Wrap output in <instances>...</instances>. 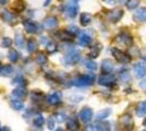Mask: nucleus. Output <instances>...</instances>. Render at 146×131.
<instances>
[{
    "label": "nucleus",
    "mask_w": 146,
    "mask_h": 131,
    "mask_svg": "<svg viewBox=\"0 0 146 131\" xmlns=\"http://www.w3.org/2000/svg\"><path fill=\"white\" fill-rule=\"evenodd\" d=\"M95 81V74H86L83 76H80L78 79L73 80V85L75 86H87V85H91Z\"/></svg>",
    "instance_id": "obj_1"
},
{
    "label": "nucleus",
    "mask_w": 146,
    "mask_h": 131,
    "mask_svg": "<svg viewBox=\"0 0 146 131\" xmlns=\"http://www.w3.org/2000/svg\"><path fill=\"white\" fill-rule=\"evenodd\" d=\"M79 12V1L70 0L67 5V15L69 18H75Z\"/></svg>",
    "instance_id": "obj_2"
},
{
    "label": "nucleus",
    "mask_w": 146,
    "mask_h": 131,
    "mask_svg": "<svg viewBox=\"0 0 146 131\" xmlns=\"http://www.w3.org/2000/svg\"><path fill=\"white\" fill-rule=\"evenodd\" d=\"M111 51H112V55H113V57L117 59V61H119V63H130L131 58H130V56H129L128 54H125L124 51L118 49V48H112V49H111Z\"/></svg>",
    "instance_id": "obj_3"
},
{
    "label": "nucleus",
    "mask_w": 146,
    "mask_h": 131,
    "mask_svg": "<svg viewBox=\"0 0 146 131\" xmlns=\"http://www.w3.org/2000/svg\"><path fill=\"white\" fill-rule=\"evenodd\" d=\"M80 59H81V53H80L79 50L73 49L68 54L67 56L64 57L63 61L66 63H68V65H74V63H78Z\"/></svg>",
    "instance_id": "obj_4"
},
{
    "label": "nucleus",
    "mask_w": 146,
    "mask_h": 131,
    "mask_svg": "<svg viewBox=\"0 0 146 131\" xmlns=\"http://www.w3.org/2000/svg\"><path fill=\"white\" fill-rule=\"evenodd\" d=\"M133 19L135 22H139V23L146 22V8L137 9L133 14Z\"/></svg>",
    "instance_id": "obj_5"
},
{
    "label": "nucleus",
    "mask_w": 146,
    "mask_h": 131,
    "mask_svg": "<svg viewBox=\"0 0 146 131\" xmlns=\"http://www.w3.org/2000/svg\"><path fill=\"white\" fill-rule=\"evenodd\" d=\"M122 15H123V11H122L121 9H113L108 14V19H109L110 22L117 23L122 18Z\"/></svg>",
    "instance_id": "obj_6"
},
{
    "label": "nucleus",
    "mask_w": 146,
    "mask_h": 131,
    "mask_svg": "<svg viewBox=\"0 0 146 131\" xmlns=\"http://www.w3.org/2000/svg\"><path fill=\"white\" fill-rule=\"evenodd\" d=\"M134 72H135V75L136 78H144L146 75V65L143 63H137L135 66H134Z\"/></svg>",
    "instance_id": "obj_7"
},
{
    "label": "nucleus",
    "mask_w": 146,
    "mask_h": 131,
    "mask_svg": "<svg viewBox=\"0 0 146 131\" xmlns=\"http://www.w3.org/2000/svg\"><path fill=\"white\" fill-rule=\"evenodd\" d=\"M117 42L120 44H123L124 46H131L132 43H133V39L127 33H121L120 35L117 36Z\"/></svg>",
    "instance_id": "obj_8"
},
{
    "label": "nucleus",
    "mask_w": 146,
    "mask_h": 131,
    "mask_svg": "<svg viewBox=\"0 0 146 131\" xmlns=\"http://www.w3.org/2000/svg\"><path fill=\"white\" fill-rule=\"evenodd\" d=\"M115 81H116V78L112 74H103L98 80L100 85H106V86L111 85L112 83H115Z\"/></svg>",
    "instance_id": "obj_9"
},
{
    "label": "nucleus",
    "mask_w": 146,
    "mask_h": 131,
    "mask_svg": "<svg viewBox=\"0 0 146 131\" xmlns=\"http://www.w3.org/2000/svg\"><path fill=\"white\" fill-rule=\"evenodd\" d=\"M80 118L83 122H90L93 118V110L91 108H83L80 112Z\"/></svg>",
    "instance_id": "obj_10"
},
{
    "label": "nucleus",
    "mask_w": 146,
    "mask_h": 131,
    "mask_svg": "<svg viewBox=\"0 0 146 131\" xmlns=\"http://www.w3.org/2000/svg\"><path fill=\"white\" fill-rule=\"evenodd\" d=\"M61 102V94L59 92H52L47 96V103L50 105H58Z\"/></svg>",
    "instance_id": "obj_11"
},
{
    "label": "nucleus",
    "mask_w": 146,
    "mask_h": 131,
    "mask_svg": "<svg viewBox=\"0 0 146 131\" xmlns=\"http://www.w3.org/2000/svg\"><path fill=\"white\" fill-rule=\"evenodd\" d=\"M120 122H121L122 128L124 129V131H127V128H129V130L131 131L133 128V122H132V119L129 115H123L120 119Z\"/></svg>",
    "instance_id": "obj_12"
},
{
    "label": "nucleus",
    "mask_w": 146,
    "mask_h": 131,
    "mask_svg": "<svg viewBox=\"0 0 146 131\" xmlns=\"http://www.w3.org/2000/svg\"><path fill=\"white\" fill-rule=\"evenodd\" d=\"M23 25H24V29L29 33H36L37 30H38V25L32 20H24Z\"/></svg>",
    "instance_id": "obj_13"
},
{
    "label": "nucleus",
    "mask_w": 146,
    "mask_h": 131,
    "mask_svg": "<svg viewBox=\"0 0 146 131\" xmlns=\"http://www.w3.org/2000/svg\"><path fill=\"white\" fill-rule=\"evenodd\" d=\"M112 70H113V63L109 59H105L102 63V71L105 74H109Z\"/></svg>",
    "instance_id": "obj_14"
},
{
    "label": "nucleus",
    "mask_w": 146,
    "mask_h": 131,
    "mask_svg": "<svg viewBox=\"0 0 146 131\" xmlns=\"http://www.w3.org/2000/svg\"><path fill=\"white\" fill-rule=\"evenodd\" d=\"M92 42V37L88 35V34H86V33H82L81 35H80L79 37V43L81 46H83V47H86V46H88Z\"/></svg>",
    "instance_id": "obj_15"
},
{
    "label": "nucleus",
    "mask_w": 146,
    "mask_h": 131,
    "mask_svg": "<svg viewBox=\"0 0 146 131\" xmlns=\"http://www.w3.org/2000/svg\"><path fill=\"white\" fill-rule=\"evenodd\" d=\"M136 115L137 116H145L146 115V100H143V102H140L136 106Z\"/></svg>",
    "instance_id": "obj_16"
},
{
    "label": "nucleus",
    "mask_w": 146,
    "mask_h": 131,
    "mask_svg": "<svg viewBox=\"0 0 146 131\" xmlns=\"http://www.w3.org/2000/svg\"><path fill=\"white\" fill-rule=\"evenodd\" d=\"M12 94L17 98L22 100L23 97H25V96L27 95V92H26V90H25L23 86H20V87H18V88H15V90H13Z\"/></svg>",
    "instance_id": "obj_17"
},
{
    "label": "nucleus",
    "mask_w": 146,
    "mask_h": 131,
    "mask_svg": "<svg viewBox=\"0 0 146 131\" xmlns=\"http://www.w3.org/2000/svg\"><path fill=\"white\" fill-rule=\"evenodd\" d=\"M57 24H58V20L55 17H48V18H46L45 21H44V25L46 27H49V29L55 27V26H57Z\"/></svg>",
    "instance_id": "obj_18"
},
{
    "label": "nucleus",
    "mask_w": 146,
    "mask_h": 131,
    "mask_svg": "<svg viewBox=\"0 0 146 131\" xmlns=\"http://www.w3.org/2000/svg\"><path fill=\"white\" fill-rule=\"evenodd\" d=\"M80 21H81V24L86 26V25H88L92 22V15L87 12L82 13L81 14V18H80Z\"/></svg>",
    "instance_id": "obj_19"
},
{
    "label": "nucleus",
    "mask_w": 146,
    "mask_h": 131,
    "mask_svg": "<svg viewBox=\"0 0 146 131\" xmlns=\"http://www.w3.org/2000/svg\"><path fill=\"white\" fill-rule=\"evenodd\" d=\"M11 105H12V107L15 110H21V109L24 108V103H23V100H19V98H13V100H11Z\"/></svg>",
    "instance_id": "obj_20"
},
{
    "label": "nucleus",
    "mask_w": 146,
    "mask_h": 131,
    "mask_svg": "<svg viewBox=\"0 0 146 131\" xmlns=\"http://www.w3.org/2000/svg\"><path fill=\"white\" fill-rule=\"evenodd\" d=\"M100 50H102V46H100L99 44H96L95 46L92 47V49H91V51H90V55H88V56L91 57V58H96V57H98V55H99Z\"/></svg>",
    "instance_id": "obj_21"
},
{
    "label": "nucleus",
    "mask_w": 146,
    "mask_h": 131,
    "mask_svg": "<svg viewBox=\"0 0 146 131\" xmlns=\"http://www.w3.org/2000/svg\"><path fill=\"white\" fill-rule=\"evenodd\" d=\"M96 131H109L110 130V124L109 122H99L95 126Z\"/></svg>",
    "instance_id": "obj_22"
},
{
    "label": "nucleus",
    "mask_w": 146,
    "mask_h": 131,
    "mask_svg": "<svg viewBox=\"0 0 146 131\" xmlns=\"http://www.w3.org/2000/svg\"><path fill=\"white\" fill-rule=\"evenodd\" d=\"M25 5L23 0H15L14 1V5H13V10H15L17 12H20L22 10H24Z\"/></svg>",
    "instance_id": "obj_23"
},
{
    "label": "nucleus",
    "mask_w": 146,
    "mask_h": 131,
    "mask_svg": "<svg viewBox=\"0 0 146 131\" xmlns=\"http://www.w3.org/2000/svg\"><path fill=\"white\" fill-rule=\"evenodd\" d=\"M15 44L18 47H21V48L24 46V36L20 32H17L15 34Z\"/></svg>",
    "instance_id": "obj_24"
},
{
    "label": "nucleus",
    "mask_w": 146,
    "mask_h": 131,
    "mask_svg": "<svg viewBox=\"0 0 146 131\" xmlns=\"http://www.w3.org/2000/svg\"><path fill=\"white\" fill-rule=\"evenodd\" d=\"M9 60L10 61H12V63H17L19 60V57H20V55H19V53L15 49H12L9 51Z\"/></svg>",
    "instance_id": "obj_25"
},
{
    "label": "nucleus",
    "mask_w": 146,
    "mask_h": 131,
    "mask_svg": "<svg viewBox=\"0 0 146 131\" xmlns=\"http://www.w3.org/2000/svg\"><path fill=\"white\" fill-rule=\"evenodd\" d=\"M44 124H45V119H44L43 115L42 114L36 115L35 118H34V125L36 126V127H42Z\"/></svg>",
    "instance_id": "obj_26"
},
{
    "label": "nucleus",
    "mask_w": 146,
    "mask_h": 131,
    "mask_svg": "<svg viewBox=\"0 0 146 131\" xmlns=\"http://www.w3.org/2000/svg\"><path fill=\"white\" fill-rule=\"evenodd\" d=\"M13 73V68L12 66H9V65H6L3 66V69H2V72L0 75H5V76H9Z\"/></svg>",
    "instance_id": "obj_27"
},
{
    "label": "nucleus",
    "mask_w": 146,
    "mask_h": 131,
    "mask_svg": "<svg viewBox=\"0 0 146 131\" xmlns=\"http://www.w3.org/2000/svg\"><path fill=\"white\" fill-rule=\"evenodd\" d=\"M110 112H111V110L110 109H103L102 112H99L97 114V119L98 120H103V119H106L108 116L110 115Z\"/></svg>",
    "instance_id": "obj_28"
},
{
    "label": "nucleus",
    "mask_w": 146,
    "mask_h": 131,
    "mask_svg": "<svg viewBox=\"0 0 146 131\" xmlns=\"http://www.w3.org/2000/svg\"><path fill=\"white\" fill-rule=\"evenodd\" d=\"M68 129L70 131H76L78 130V128H79V125H78V122L74 120V119H70L69 121H68Z\"/></svg>",
    "instance_id": "obj_29"
},
{
    "label": "nucleus",
    "mask_w": 146,
    "mask_h": 131,
    "mask_svg": "<svg viewBox=\"0 0 146 131\" xmlns=\"http://www.w3.org/2000/svg\"><path fill=\"white\" fill-rule=\"evenodd\" d=\"M37 48V43L36 41H34L33 38H31L30 41H29V43H27V50L30 51V53H33V51H35Z\"/></svg>",
    "instance_id": "obj_30"
},
{
    "label": "nucleus",
    "mask_w": 146,
    "mask_h": 131,
    "mask_svg": "<svg viewBox=\"0 0 146 131\" xmlns=\"http://www.w3.org/2000/svg\"><path fill=\"white\" fill-rule=\"evenodd\" d=\"M139 3H140V0H128L125 6L130 10H133V9H135L136 7L139 6Z\"/></svg>",
    "instance_id": "obj_31"
},
{
    "label": "nucleus",
    "mask_w": 146,
    "mask_h": 131,
    "mask_svg": "<svg viewBox=\"0 0 146 131\" xmlns=\"http://www.w3.org/2000/svg\"><path fill=\"white\" fill-rule=\"evenodd\" d=\"M37 63H40V65H45L46 61H47V56L44 54V53H39L38 55H37Z\"/></svg>",
    "instance_id": "obj_32"
},
{
    "label": "nucleus",
    "mask_w": 146,
    "mask_h": 131,
    "mask_svg": "<svg viewBox=\"0 0 146 131\" xmlns=\"http://www.w3.org/2000/svg\"><path fill=\"white\" fill-rule=\"evenodd\" d=\"M2 18L3 20H6L7 22H11L12 20H14V15L8 11H2Z\"/></svg>",
    "instance_id": "obj_33"
},
{
    "label": "nucleus",
    "mask_w": 146,
    "mask_h": 131,
    "mask_svg": "<svg viewBox=\"0 0 146 131\" xmlns=\"http://www.w3.org/2000/svg\"><path fill=\"white\" fill-rule=\"evenodd\" d=\"M84 65H85V67L88 69V70H96V69H97L96 63H94V61H92V60H86L85 63H84Z\"/></svg>",
    "instance_id": "obj_34"
},
{
    "label": "nucleus",
    "mask_w": 146,
    "mask_h": 131,
    "mask_svg": "<svg viewBox=\"0 0 146 131\" xmlns=\"http://www.w3.org/2000/svg\"><path fill=\"white\" fill-rule=\"evenodd\" d=\"M46 47H47V51H48V53H50V54L55 53L56 50H57V46H56V44L51 43V42H50V43H49Z\"/></svg>",
    "instance_id": "obj_35"
},
{
    "label": "nucleus",
    "mask_w": 146,
    "mask_h": 131,
    "mask_svg": "<svg viewBox=\"0 0 146 131\" xmlns=\"http://www.w3.org/2000/svg\"><path fill=\"white\" fill-rule=\"evenodd\" d=\"M66 114L64 112H59V114H57L56 115V120L58 121V122H62V121H64L66 120Z\"/></svg>",
    "instance_id": "obj_36"
},
{
    "label": "nucleus",
    "mask_w": 146,
    "mask_h": 131,
    "mask_svg": "<svg viewBox=\"0 0 146 131\" xmlns=\"http://www.w3.org/2000/svg\"><path fill=\"white\" fill-rule=\"evenodd\" d=\"M2 45H3L5 47H10V46L12 45V39L9 37H5L2 39Z\"/></svg>",
    "instance_id": "obj_37"
},
{
    "label": "nucleus",
    "mask_w": 146,
    "mask_h": 131,
    "mask_svg": "<svg viewBox=\"0 0 146 131\" xmlns=\"http://www.w3.org/2000/svg\"><path fill=\"white\" fill-rule=\"evenodd\" d=\"M68 32L71 34V35H74V34H78V32H79V30H78V27L76 26H70L69 29H68Z\"/></svg>",
    "instance_id": "obj_38"
},
{
    "label": "nucleus",
    "mask_w": 146,
    "mask_h": 131,
    "mask_svg": "<svg viewBox=\"0 0 146 131\" xmlns=\"http://www.w3.org/2000/svg\"><path fill=\"white\" fill-rule=\"evenodd\" d=\"M47 127H48L49 129H54V127H55V122H54V120L50 118L48 119V121H47Z\"/></svg>",
    "instance_id": "obj_39"
},
{
    "label": "nucleus",
    "mask_w": 146,
    "mask_h": 131,
    "mask_svg": "<svg viewBox=\"0 0 146 131\" xmlns=\"http://www.w3.org/2000/svg\"><path fill=\"white\" fill-rule=\"evenodd\" d=\"M140 85H141V87H142L143 90H146V80H144V81L141 82Z\"/></svg>",
    "instance_id": "obj_40"
},
{
    "label": "nucleus",
    "mask_w": 146,
    "mask_h": 131,
    "mask_svg": "<svg viewBox=\"0 0 146 131\" xmlns=\"http://www.w3.org/2000/svg\"><path fill=\"white\" fill-rule=\"evenodd\" d=\"M8 1H9V0H0V3H1V5H7Z\"/></svg>",
    "instance_id": "obj_41"
},
{
    "label": "nucleus",
    "mask_w": 146,
    "mask_h": 131,
    "mask_svg": "<svg viewBox=\"0 0 146 131\" xmlns=\"http://www.w3.org/2000/svg\"><path fill=\"white\" fill-rule=\"evenodd\" d=\"M1 131H11V130H10V128H8V127H3V128H1Z\"/></svg>",
    "instance_id": "obj_42"
},
{
    "label": "nucleus",
    "mask_w": 146,
    "mask_h": 131,
    "mask_svg": "<svg viewBox=\"0 0 146 131\" xmlns=\"http://www.w3.org/2000/svg\"><path fill=\"white\" fill-rule=\"evenodd\" d=\"M105 2H107V3H113L115 2V0H104Z\"/></svg>",
    "instance_id": "obj_43"
},
{
    "label": "nucleus",
    "mask_w": 146,
    "mask_h": 131,
    "mask_svg": "<svg viewBox=\"0 0 146 131\" xmlns=\"http://www.w3.org/2000/svg\"><path fill=\"white\" fill-rule=\"evenodd\" d=\"M2 69H3V65L0 63V74H1V72H2Z\"/></svg>",
    "instance_id": "obj_44"
},
{
    "label": "nucleus",
    "mask_w": 146,
    "mask_h": 131,
    "mask_svg": "<svg viewBox=\"0 0 146 131\" xmlns=\"http://www.w3.org/2000/svg\"><path fill=\"white\" fill-rule=\"evenodd\" d=\"M50 1H51V0H46V1H45V6H48L49 3H50Z\"/></svg>",
    "instance_id": "obj_45"
},
{
    "label": "nucleus",
    "mask_w": 146,
    "mask_h": 131,
    "mask_svg": "<svg viewBox=\"0 0 146 131\" xmlns=\"http://www.w3.org/2000/svg\"><path fill=\"white\" fill-rule=\"evenodd\" d=\"M55 131H64L63 129H61V128H58V129H56Z\"/></svg>",
    "instance_id": "obj_46"
},
{
    "label": "nucleus",
    "mask_w": 146,
    "mask_h": 131,
    "mask_svg": "<svg viewBox=\"0 0 146 131\" xmlns=\"http://www.w3.org/2000/svg\"><path fill=\"white\" fill-rule=\"evenodd\" d=\"M143 124H144V126H145V127H146V118L144 119V122H143Z\"/></svg>",
    "instance_id": "obj_47"
},
{
    "label": "nucleus",
    "mask_w": 146,
    "mask_h": 131,
    "mask_svg": "<svg viewBox=\"0 0 146 131\" xmlns=\"http://www.w3.org/2000/svg\"><path fill=\"white\" fill-rule=\"evenodd\" d=\"M0 131H1V127H0Z\"/></svg>",
    "instance_id": "obj_48"
},
{
    "label": "nucleus",
    "mask_w": 146,
    "mask_h": 131,
    "mask_svg": "<svg viewBox=\"0 0 146 131\" xmlns=\"http://www.w3.org/2000/svg\"><path fill=\"white\" fill-rule=\"evenodd\" d=\"M144 131H146V130H144Z\"/></svg>",
    "instance_id": "obj_49"
}]
</instances>
